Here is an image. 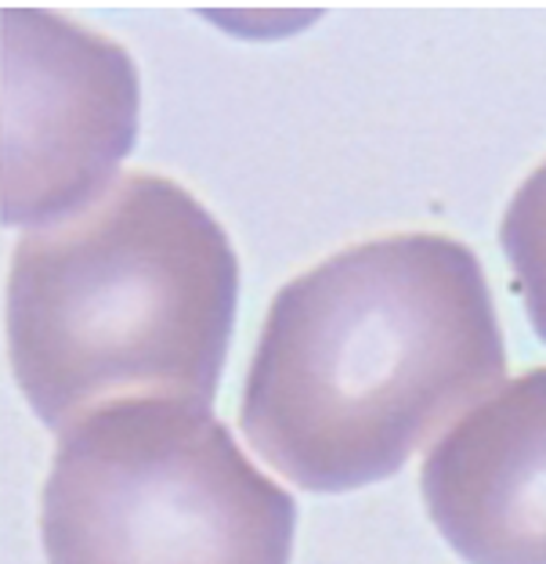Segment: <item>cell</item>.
<instances>
[{
    "mask_svg": "<svg viewBox=\"0 0 546 564\" xmlns=\"http://www.w3.org/2000/svg\"><path fill=\"white\" fill-rule=\"evenodd\" d=\"M500 242L514 268V282L522 290L532 326L546 344V163L528 174V182L511 199Z\"/></svg>",
    "mask_w": 546,
    "mask_h": 564,
    "instance_id": "6",
    "label": "cell"
},
{
    "mask_svg": "<svg viewBox=\"0 0 546 564\" xmlns=\"http://www.w3.org/2000/svg\"><path fill=\"white\" fill-rule=\"evenodd\" d=\"M297 507L210 409L134 399L62 431L47 564H290Z\"/></svg>",
    "mask_w": 546,
    "mask_h": 564,
    "instance_id": "3",
    "label": "cell"
},
{
    "mask_svg": "<svg viewBox=\"0 0 546 564\" xmlns=\"http://www.w3.org/2000/svg\"><path fill=\"white\" fill-rule=\"evenodd\" d=\"M427 514L471 564H546V366L503 383L424 459Z\"/></svg>",
    "mask_w": 546,
    "mask_h": 564,
    "instance_id": "5",
    "label": "cell"
},
{
    "mask_svg": "<svg viewBox=\"0 0 546 564\" xmlns=\"http://www.w3.org/2000/svg\"><path fill=\"white\" fill-rule=\"evenodd\" d=\"M0 221L41 228L87 207L134 149L142 84L127 51L41 8L0 15Z\"/></svg>",
    "mask_w": 546,
    "mask_h": 564,
    "instance_id": "4",
    "label": "cell"
},
{
    "mask_svg": "<svg viewBox=\"0 0 546 564\" xmlns=\"http://www.w3.org/2000/svg\"><path fill=\"white\" fill-rule=\"evenodd\" d=\"M503 373L478 258L452 236L398 232L275 293L239 427L301 489L348 492L391 478Z\"/></svg>",
    "mask_w": 546,
    "mask_h": 564,
    "instance_id": "1",
    "label": "cell"
},
{
    "mask_svg": "<svg viewBox=\"0 0 546 564\" xmlns=\"http://www.w3.org/2000/svg\"><path fill=\"white\" fill-rule=\"evenodd\" d=\"M239 301L225 228L188 188L127 171L30 228L8 275L11 369L51 431L106 405L210 409Z\"/></svg>",
    "mask_w": 546,
    "mask_h": 564,
    "instance_id": "2",
    "label": "cell"
}]
</instances>
